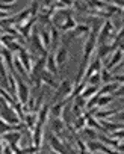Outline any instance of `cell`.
<instances>
[{
	"label": "cell",
	"instance_id": "6da1fadb",
	"mask_svg": "<svg viewBox=\"0 0 124 154\" xmlns=\"http://www.w3.org/2000/svg\"><path fill=\"white\" fill-rule=\"evenodd\" d=\"M115 36H116L115 26H113L112 21L107 18V20L103 23L101 30L98 32V45H101V44H112V42H113L112 39H115Z\"/></svg>",
	"mask_w": 124,
	"mask_h": 154
},
{
	"label": "cell",
	"instance_id": "7a4b0ae2",
	"mask_svg": "<svg viewBox=\"0 0 124 154\" xmlns=\"http://www.w3.org/2000/svg\"><path fill=\"white\" fill-rule=\"evenodd\" d=\"M73 88H74V83H71L70 80L64 79L60 80L59 86L56 88V92H54V101L53 103H57V101H65L70 100V95L73 92Z\"/></svg>",
	"mask_w": 124,
	"mask_h": 154
},
{
	"label": "cell",
	"instance_id": "3957f363",
	"mask_svg": "<svg viewBox=\"0 0 124 154\" xmlns=\"http://www.w3.org/2000/svg\"><path fill=\"white\" fill-rule=\"evenodd\" d=\"M15 75H17V85H18V88H17V100H18V103L21 106H27V103L30 100V89L26 85V82L21 80V75H18L17 72H15Z\"/></svg>",
	"mask_w": 124,
	"mask_h": 154
},
{
	"label": "cell",
	"instance_id": "277c9868",
	"mask_svg": "<svg viewBox=\"0 0 124 154\" xmlns=\"http://www.w3.org/2000/svg\"><path fill=\"white\" fill-rule=\"evenodd\" d=\"M97 44H98V35L91 32V33L88 35L86 41L83 42V60L89 62V59H91L92 53L95 51V47H97Z\"/></svg>",
	"mask_w": 124,
	"mask_h": 154
},
{
	"label": "cell",
	"instance_id": "5b68a950",
	"mask_svg": "<svg viewBox=\"0 0 124 154\" xmlns=\"http://www.w3.org/2000/svg\"><path fill=\"white\" fill-rule=\"evenodd\" d=\"M38 21V17H29L26 21H23L21 24H18L17 26V30H18V33L24 38V39H30V36H32V33H33V30H35V23Z\"/></svg>",
	"mask_w": 124,
	"mask_h": 154
},
{
	"label": "cell",
	"instance_id": "8992f818",
	"mask_svg": "<svg viewBox=\"0 0 124 154\" xmlns=\"http://www.w3.org/2000/svg\"><path fill=\"white\" fill-rule=\"evenodd\" d=\"M122 57H124V53H122V50L121 48H116L112 54H110V57L107 59V62L104 63V68L106 69H109L110 72L118 66V65H121V62H122Z\"/></svg>",
	"mask_w": 124,
	"mask_h": 154
},
{
	"label": "cell",
	"instance_id": "52a82bcc",
	"mask_svg": "<svg viewBox=\"0 0 124 154\" xmlns=\"http://www.w3.org/2000/svg\"><path fill=\"white\" fill-rule=\"evenodd\" d=\"M48 145H50V148L53 151H57L60 154H68V149H67V145L64 143V140H62L59 136H56L53 131H51V134L48 137Z\"/></svg>",
	"mask_w": 124,
	"mask_h": 154
},
{
	"label": "cell",
	"instance_id": "ba28073f",
	"mask_svg": "<svg viewBox=\"0 0 124 154\" xmlns=\"http://www.w3.org/2000/svg\"><path fill=\"white\" fill-rule=\"evenodd\" d=\"M101 68H103V63H101V59L97 56L89 65H88V68H86V71H85V75H83V82L85 80H88L89 77H92L94 74H98L100 71H101Z\"/></svg>",
	"mask_w": 124,
	"mask_h": 154
},
{
	"label": "cell",
	"instance_id": "9c48e42d",
	"mask_svg": "<svg viewBox=\"0 0 124 154\" xmlns=\"http://www.w3.org/2000/svg\"><path fill=\"white\" fill-rule=\"evenodd\" d=\"M54 57H56L57 68H59V69H62V68L65 66L67 60H68V48H67V45H60V47L56 50Z\"/></svg>",
	"mask_w": 124,
	"mask_h": 154
},
{
	"label": "cell",
	"instance_id": "30bf717a",
	"mask_svg": "<svg viewBox=\"0 0 124 154\" xmlns=\"http://www.w3.org/2000/svg\"><path fill=\"white\" fill-rule=\"evenodd\" d=\"M17 56H18V59L21 60V63L24 65L26 71L30 74V71H32V68H33V60H32V56H30L29 50L23 47V48H21V50L17 53Z\"/></svg>",
	"mask_w": 124,
	"mask_h": 154
},
{
	"label": "cell",
	"instance_id": "8fae6325",
	"mask_svg": "<svg viewBox=\"0 0 124 154\" xmlns=\"http://www.w3.org/2000/svg\"><path fill=\"white\" fill-rule=\"evenodd\" d=\"M21 137H23V134H21V131H18V130H11V131H8V133H5V134L2 136L3 142L8 143V145H20Z\"/></svg>",
	"mask_w": 124,
	"mask_h": 154
},
{
	"label": "cell",
	"instance_id": "7c38bea8",
	"mask_svg": "<svg viewBox=\"0 0 124 154\" xmlns=\"http://www.w3.org/2000/svg\"><path fill=\"white\" fill-rule=\"evenodd\" d=\"M44 125L42 124H39V122H36V125L33 127V130H32V143H33V146H36L38 149L41 148V143H42V136H44Z\"/></svg>",
	"mask_w": 124,
	"mask_h": 154
},
{
	"label": "cell",
	"instance_id": "4fadbf2b",
	"mask_svg": "<svg viewBox=\"0 0 124 154\" xmlns=\"http://www.w3.org/2000/svg\"><path fill=\"white\" fill-rule=\"evenodd\" d=\"M41 79H42V83H45L47 86H50V88H53V89H56V88L59 86V83L54 80V74H51V72L47 71V69H44V71L41 72Z\"/></svg>",
	"mask_w": 124,
	"mask_h": 154
},
{
	"label": "cell",
	"instance_id": "5bb4252c",
	"mask_svg": "<svg viewBox=\"0 0 124 154\" xmlns=\"http://www.w3.org/2000/svg\"><path fill=\"white\" fill-rule=\"evenodd\" d=\"M65 101H57V103H53V106H50V115L53 118H62V113H64V109H65Z\"/></svg>",
	"mask_w": 124,
	"mask_h": 154
},
{
	"label": "cell",
	"instance_id": "9a60e30c",
	"mask_svg": "<svg viewBox=\"0 0 124 154\" xmlns=\"http://www.w3.org/2000/svg\"><path fill=\"white\" fill-rule=\"evenodd\" d=\"M38 121L36 122H39V124H45L47 122V119H48V116H50V106L47 104V103H44L42 106H41V109L38 110Z\"/></svg>",
	"mask_w": 124,
	"mask_h": 154
},
{
	"label": "cell",
	"instance_id": "2e32d148",
	"mask_svg": "<svg viewBox=\"0 0 124 154\" xmlns=\"http://www.w3.org/2000/svg\"><path fill=\"white\" fill-rule=\"evenodd\" d=\"M116 48L112 45V44H101V45H98V57L103 60V59H106L109 54H112L113 51H115Z\"/></svg>",
	"mask_w": 124,
	"mask_h": 154
},
{
	"label": "cell",
	"instance_id": "e0dca14e",
	"mask_svg": "<svg viewBox=\"0 0 124 154\" xmlns=\"http://www.w3.org/2000/svg\"><path fill=\"white\" fill-rule=\"evenodd\" d=\"M45 69L47 71H50L51 74H57V63H56V57L53 56V53H50L48 51V54H47V60H45Z\"/></svg>",
	"mask_w": 124,
	"mask_h": 154
},
{
	"label": "cell",
	"instance_id": "ac0fdd59",
	"mask_svg": "<svg viewBox=\"0 0 124 154\" xmlns=\"http://www.w3.org/2000/svg\"><path fill=\"white\" fill-rule=\"evenodd\" d=\"M50 33H51V47H50V53H53L54 50H57L56 47H57V44H59V41H60V33H59V30H57L56 26H51V27H50Z\"/></svg>",
	"mask_w": 124,
	"mask_h": 154
},
{
	"label": "cell",
	"instance_id": "d6986e66",
	"mask_svg": "<svg viewBox=\"0 0 124 154\" xmlns=\"http://www.w3.org/2000/svg\"><path fill=\"white\" fill-rule=\"evenodd\" d=\"M77 26V23H76V20L73 18V15L71 17H68L67 20H64V21H62V24L57 27V29H60L62 32H71V30H74V27Z\"/></svg>",
	"mask_w": 124,
	"mask_h": 154
},
{
	"label": "cell",
	"instance_id": "ffe728a7",
	"mask_svg": "<svg viewBox=\"0 0 124 154\" xmlns=\"http://www.w3.org/2000/svg\"><path fill=\"white\" fill-rule=\"evenodd\" d=\"M112 100H113V95H110V94H100L98 100H97V107L98 109H104V107H107L112 103Z\"/></svg>",
	"mask_w": 124,
	"mask_h": 154
},
{
	"label": "cell",
	"instance_id": "44dd1931",
	"mask_svg": "<svg viewBox=\"0 0 124 154\" xmlns=\"http://www.w3.org/2000/svg\"><path fill=\"white\" fill-rule=\"evenodd\" d=\"M71 32H73L74 38H79V36H83V35L88 36L91 33V26H88V24H77L74 27V30H71Z\"/></svg>",
	"mask_w": 124,
	"mask_h": 154
},
{
	"label": "cell",
	"instance_id": "7402d4cb",
	"mask_svg": "<svg viewBox=\"0 0 124 154\" xmlns=\"http://www.w3.org/2000/svg\"><path fill=\"white\" fill-rule=\"evenodd\" d=\"M39 36H41V41H42L45 50H50V47H51V33H50V29L39 30Z\"/></svg>",
	"mask_w": 124,
	"mask_h": 154
},
{
	"label": "cell",
	"instance_id": "603a6c76",
	"mask_svg": "<svg viewBox=\"0 0 124 154\" xmlns=\"http://www.w3.org/2000/svg\"><path fill=\"white\" fill-rule=\"evenodd\" d=\"M119 86V83L118 82H109V83H104L103 86H101V89H100V94H113L115 91H116V88Z\"/></svg>",
	"mask_w": 124,
	"mask_h": 154
},
{
	"label": "cell",
	"instance_id": "cb8c5ba5",
	"mask_svg": "<svg viewBox=\"0 0 124 154\" xmlns=\"http://www.w3.org/2000/svg\"><path fill=\"white\" fill-rule=\"evenodd\" d=\"M98 91H100V86H91V85H88L85 88V91L82 92V97L86 98V100H89L91 97H94L95 94H98Z\"/></svg>",
	"mask_w": 124,
	"mask_h": 154
},
{
	"label": "cell",
	"instance_id": "d4e9b609",
	"mask_svg": "<svg viewBox=\"0 0 124 154\" xmlns=\"http://www.w3.org/2000/svg\"><path fill=\"white\" fill-rule=\"evenodd\" d=\"M85 127H86V116L85 115H82V116H79L73 121V128L76 131H82Z\"/></svg>",
	"mask_w": 124,
	"mask_h": 154
},
{
	"label": "cell",
	"instance_id": "484cf974",
	"mask_svg": "<svg viewBox=\"0 0 124 154\" xmlns=\"http://www.w3.org/2000/svg\"><path fill=\"white\" fill-rule=\"evenodd\" d=\"M11 130H17V125H11V124H8L5 119L0 118V136H3L5 133H8V131H11Z\"/></svg>",
	"mask_w": 124,
	"mask_h": 154
},
{
	"label": "cell",
	"instance_id": "4316f807",
	"mask_svg": "<svg viewBox=\"0 0 124 154\" xmlns=\"http://www.w3.org/2000/svg\"><path fill=\"white\" fill-rule=\"evenodd\" d=\"M124 42V24H122V27L116 32V36H115V39H113V42H112V45L115 47V48H119V45Z\"/></svg>",
	"mask_w": 124,
	"mask_h": 154
},
{
	"label": "cell",
	"instance_id": "83f0119b",
	"mask_svg": "<svg viewBox=\"0 0 124 154\" xmlns=\"http://www.w3.org/2000/svg\"><path fill=\"white\" fill-rule=\"evenodd\" d=\"M112 72L109 71V69H106L104 66L101 68V71H100V77H101V83L104 85V83H109V82H112Z\"/></svg>",
	"mask_w": 124,
	"mask_h": 154
},
{
	"label": "cell",
	"instance_id": "f1b7e54d",
	"mask_svg": "<svg viewBox=\"0 0 124 154\" xmlns=\"http://www.w3.org/2000/svg\"><path fill=\"white\" fill-rule=\"evenodd\" d=\"M18 36H14V35H11V33H2L0 35V41H2V44H3V47H8L12 41H15Z\"/></svg>",
	"mask_w": 124,
	"mask_h": 154
},
{
	"label": "cell",
	"instance_id": "f546056e",
	"mask_svg": "<svg viewBox=\"0 0 124 154\" xmlns=\"http://www.w3.org/2000/svg\"><path fill=\"white\" fill-rule=\"evenodd\" d=\"M86 148H88L89 151H92V152H95V151H100V148H101V142H98L97 139L88 140V142H86Z\"/></svg>",
	"mask_w": 124,
	"mask_h": 154
},
{
	"label": "cell",
	"instance_id": "4dcf8cb0",
	"mask_svg": "<svg viewBox=\"0 0 124 154\" xmlns=\"http://www.w3.org/2000/svg\"><path fill=\"white\" fill-rule=\"evenodd\" d=\"M82 131H83V134H85V136H86L89 140H92V139H97V130H95V128H92V127H88V125H86V127H85Z\"/></svg>",
	"mask_w": 124,
	"mask_h": 154
},
{
	"label": "cell",
	"instance_id": "1f68e13d",
	"mask_svg": "<svg viewBox=\"0 0 124 154\" xmlns=\"http://www.w3.org/2000/svg\"><path fill=\"white\" fill-rule=\"evenodd\" d=\"M6 48H8V50H11L12 53H18V51L23 48V44H21V42H18V41L15 39V41H12V42H11V44H9Z\"/></svg>",
	"mask_w": 124,
	"mask_h": 154
},
{
	"label": "cell",
	"instance_id": "d6a6232c",
	"mask_svg": "<svg viewBox=\"0 0 124 154\" xmlns=\"http://www.w3.org/2000/svg\"><path fill=\"white\" fill-rule=\"evenodd\" d=\"M116 98H124V83H119V86L116 88V91L112 94Z\"/></svg>",
	"mask_w": 124,
	"mask_h": 154
},
{
	"label": "cell",
	"instance_id": "836d02e7",
	"mask_svg": "<svg viewBox=\"0 0 124 154\" xmlns=\"http://www.w3.org/2000/svg\"><path fill=\"white\" fill-rule=\"evenodd\" d=\"M112 134H113V137H115V139H118V140H124V128L115 130Z\"/></svg>",
	"mask_w": 124,
	"mask_h": 154
},
{
	"label": "cell",
	"instance_id": "e575fe53",
	"mask_svg": "<svg viewBox=\"0 0 124 154\" xmlns=\"http://www.w3.org/2000/svg\"><path fill=\"white\" fill-rule=\"evenodd\" d=\"M2 154H15L14 151H12V148L8 145V143H2Z\"/></svg>",
	"mask_w": 124,
	"mask_h": 154
},
{
	"label": "cell",
	"instance_id": "d590c367",
	"mask_svg": "<svg viewBox=\"0 0 124 154\" xmlns=\"http://www.w3.org/2000/svg\"><path fill=\"white\" fill-rule=\"evenodd\" d=\"M112 82H118V83H124V72L112 75Z\"/></svg>",
	"mask_w": 124,
	"mask_h": 154
},
{
	"label": "cell",
	"instance_id": "8d00e7d4",
	"mask_svg": "<svg viewBox=\"0 0 124 154\" xmlns=\"http://www.w3.org/2000/svg\"><path fill=\"white\" fill-rule=\"evenodd\" d=\"M116 118H118L119 121H122V122H124V109H121V110H118V112H116Z\"/></svg>",
	"mask_w": 124,
	"mask_h": 154
},
{
	"label": "cell",
	"instance_id": "74e56055",
	"mask_svg": "<svg viewBox=\"0 0 124 154\" xmlns=\"http://www.w3.org/2000/svg\"><path fill=\"white\" fill-rule=\"evenodd\" d=\"M8 17H11V15H9V12H3V11H0V20H5V18H8Z\"/></svg>",
	"mask_w": 124,
	"mask_h": 154
},
{
	"label": "cell",
	"instance_id": "f35d334b",
	"mask_svg": "<svg viewBox=\"0 0 124 154\" xmlns=\"http://www.w3.org/2000/svg\"><path fill=\"white\" fill-rule=\"evenodd\" d=\"M15 0H0V3H5V5H14Z\"/></svg>",
	"mask_w": 124,
	"mask_h": 154
},
{
	"label": "cell",
	"instance_id": "ab89813d",
	"mask_svg": "<svg viewBox=\"0 0 124 154\" xmlns=\"http://www.w3.org/2000/svg\"><path fill=\"white\" fill-rule=\"evenodd\" d=\"M116 149H118V151L122 154V152H124V142H121V143L118 145V148H116Z\"/></svg>",
	"mask_w": 124,
	"mask_h": 154
},
{
	"label": "cell",
	"instance_id": "60d3db41",
	"mask_svg": "<svg viewBox=\"0 0 124 154\" xmlns=\"http://www.w3.org/2000/svg\"><path fill=\"white\" fill-rule=\"evenodd\" d=\"M50 154H60V152H57V151H53V149L50 148Z\"/></svg>",
	"mask_w": 124,
	"mask_h": 154
},
{
	"label": "cell",
	"instance_id": "b9f144b4",
	"mask_svg": "<svg viewBox=\"0 0 124 154\" xmlns=\"http://www.w3.org/2000/svg\"><path fill=\"white\" fill-rule=\"evenodd\" d=\"M101 2H104V3H112L113 0H101Z\"/></svg>",
	"mask_w": 124,
	"mask_h": 154
},
{
	"label": "cell",
	"instance_id": "7bdbcfd3",
	"mask_svg": "<svg viewBox=\"0 0 124 154\" xmlns=\"http://www.w3.org/2000/svg\"><path fill=\"white\" fill-rule=\"evenodd\" d=\"M119 48H121V50H122V53H124V42H122V44L119 45Z\"/></svg>",
	"mask_w": 124,
	"mask_h": 154
},
{
	"label": "cell",
	"instance_id": "ee69618b",
	"mask_svg": "<svg viewBox=\"0 0 124 154\" xmlns=\"http://www.w3.org/2000/svg\"><path fill=\"white\" fill-rule=\"evenodd\" d=\"M121 15H122V24H124V9H122V12H121Z\"/></svg>",
	"mask_w": 124,
	"mask_h": 154
},
{
	"label": "cell",
	"instance_id": "f6af8a7d",
	"mask_svg": "<svg viewBox=\"0 0 124 154\" xmlns=\"http://www.w3.org/2000/svg\"><path fill=\"white\" fill-rule=\"evenodd\" d=\"M98 154H104V152H101V151H100V152H98Z\"/></svg>",
	"mask_w": 124,
	"mask_h": 154
},
{
	"label": "cell",
	"instance_id": "bcb514c9",
	"mask_svg": "<svg viewBox=\"0 0 124 154\" xmlns=\"http://www.w3.org/2000/svg\"><path fill=\"white\" fill-rule=\"evenodd\" d=\"M32 2H36V0H32Z\"/></svg>",
	"mask_w": 124,
	"mask_h": 154
},
{
	"label": "cell",
	"instance_id": "7dc6e473",
	"mask_svg": "<svg viewBox=\"0 0 124 154\" xmlns=\"http://www.w3.org/2000/svg\"><path fill=\"white\" fill-rule=\"evenodd\" d=\"M122 72H124V68H122Z\"/></svg>",
	"mask_w": 124,
	"mask_h": 154
}]
</instances>
